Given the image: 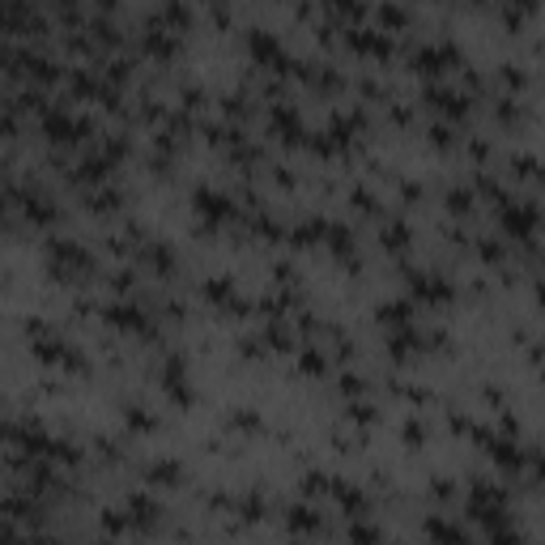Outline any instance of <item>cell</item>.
<instances>
[{"instance_id":"obj_1","label":"cell","mask_w":545,"mask_h":545,"mask_svg":"<svg viewBox=\"0 0 545 545\" xmlns=\"http://www.w3.org/2000/svg\"><path fill=\"white\" fill-rule=\"evenodd\" d=\"M153 481H162V485H175V481H179V464H175V460H162V464H153Z\"/></svg>"}]
</instances>
